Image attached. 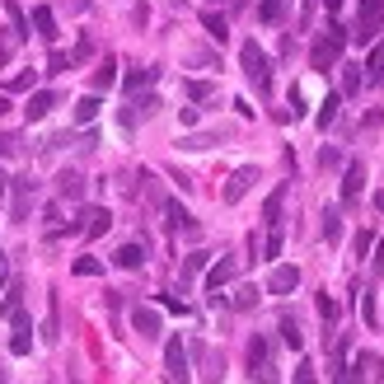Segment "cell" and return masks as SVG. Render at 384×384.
I'll use <instances>...</instances> for the list:
<instances>
[{"label": "cell", "mask_w": 384, "mask_h": 384, "mask_svg": "<svg viewBox=\"0 0 384 384\" xmlns=\"http://www.w3.org/2000/svg\"><path fill=\"white\" fill-rule=\"evenodd\" d=\"M164 375H169V384H188V347H183V337H169L164 342Z\"/></svg>", "instance_id": "277c9868"}, {"label": "cell", "mask_w": 384, "mask_h": 384, "mask_svg": "<svg viewBox=\"0 0 384 384\" xmlns=\"http://www.w3.org/2000/svg\"><path fill=\"white\" fill-rule=\"evenodd\" d=\"M0 262H5V258H0Z\"/></svg>", "instance_id": "680465c9"}, {"label": "cell", "mask_w": 384, "mask_h": 384, "mask_svg": "<svg viewBox=\"0 0 384 384\" xmlns=\"http://www.w3.org/2000/svg\"><path fill=\"white\" fill-rule=\"evenodd\" d=\"M337 108H342V94H328V99H324V108H319V127H333Z\"/></svg>", "instance_id": "d590c367"}, {"label": "cell", "mask_w": 384, "mask_h": 384, "mask_svg": "<svg viewBox=\"0 0 384 384\" xmlns=\"http://www.w3.org/2000/svg\"><path fill=\"white\" fill-rule=\"evenodd\" d=\"M155 113H159V99H155V94H141V99H127V108L117 113V122L131 131L141 117H155Z\"/></svg>", "instance_id": "9c48e42d"}, {"label": "cell", "mask_w": 384, "mask_h": 384, "mask_svg": "<svg viewBox=\"0 0 384 384\" xmlns=\"http://www.w3.org/2000/svg\"><path fill=\"white\" fill-rule=\"evenodd\" d=\"M33 197H38V183L33 179H14V221H24L33 211Z\"/></svg>", "instance_id": "9a60e30c"}, {"label": "cell", "mask_w": 384, "mask_h": 384, "mask_svg": "<svg viewBox=\"0 0 384 384\" xmlns=\"http://www.w3.org/2000/svg\"><path fill=\"white\" fill-rule=\"evenodd\" d=\"M14 28H0V66H10V56H14Z\"/></svg>", "instance_id": "ab89813d"}, {"label": "cell", "mask_w": 384, "mask_h": 384, "mask_svg": "<svg viewBox=\"0 0 384 384\" xmlns=\"http://www.w3.org/2000/svg\"><path fill=\"white\" fill-rule=\"evenodd\" d=\"M99 272H103L99 258H76V277H99Z\"/></svg>", "instance_id": "ee69618b"}, {"label": "cell", "mask_w": 384, "mask_h": 384, "mask_svg": "<svg viewBox=\"0 0 384 384\" xmlns=\"http://www.w3.org/2000/svg\"><path fill=\"white\" fill-rule=\"evenodd\" d=\"M10 352H19V357L33 352V319H28L24 309L10 314Z\"/></svg>", "instance_id": "52a82bcc"}, {"label": "cell", "mask_w": 384, "mask_h": 384, "mask_svg": "<svg viewBox=\"0 0 384 384\" xmlns=\"http://www.w3.org/2000/svg\"><path fill=\"white\" fill-rule=\"evenodd\" d=\"M206 267H211V253H202V249H197V253H188V258H183V282L202 277Z\"/></svg>", "instance_id": "603a6c76"}, {"label": "cell", "mask_w": 384, "mask_h": 384, "mask_svg": "<svg viewBox=\"0 0 384 384\" xmlns=\"http://www.w3.org/2000/svg\"><path fill=\"white\" fill-rule=\"evenodd\" d=\"M192 352H197L202 365H206V384H221V380H225V357H221V352H211V347H202V342H197Z\"/></svg>", "instance_id": "2e32d148"}, {"label": "cell", "mask_w": 384, "mask_h": 384, "mask_svg": "<svg viewBox=\"0 0 384 384\" xmlns=\"http://www.w3.org/2000/svg\"><path fill=\"white\" fill-rule=\"evenodd\" d=\"M324 239H328V244H337V239H342V216H337L333 206L324 211Z\"/></svg>", "instance_id": "4dcf8cb0"}, {"label": "cell", "mask_w": 384, "mask_h": 384, "mask_svg": "<svg viewBox=\"0 0 384 384\" xmlns=\"http://www.w3.org/2000/svg\"><path fill=\"white\" fill-rule=\"evenodd\" d=\"M5 183H10V179H5V174H0V197H5Z\"/></svg>", "instance_id": "9f6ffc18"}, {"label": "cell", "mask_w": 384, "mask_h": 384, "mask_svg": "<svg viewBox=\"0 0 384 384\" xmlns=\"http://www.w3.org/2000/svg\"><path fill=\"white\" fill-rule=\"evenodd\" d=\"M179 146L183 150H211V146H221V131H211V136H183Z\"/></svg>", "instance_id": "1f68e13d"}, {"label": "cell", "mask_w": 384, "mask_h": 384, "mask_svg": "<svg viewBox=\"0 0 384 384\" xmlns=\"http://www.w3.org/2000/svg\"><path fill=\"white\" fill-rule=\"evenodd\" d=\"M295 286H300V267L277 262V267H272V277H267V291H272V295H291Z\"/></svg>", "instance_id": "30bf717a"}, {"label": "cell", "mask_w": 384, "mask_h": 384, "mask_svg": "<svg viewBox=\"0 0 384 384\" xmlns=\"http://www.w3.org/2000/svg\"><path fill=\"white\" fill-rule=\"evenodd\" d=\"M361 319H365V324H370V328H375V324H380V309H375V295H370V291H365V295H361Z\"/></svg>", "instance_id": "b9f144b4"}, {"label": "cell", "mask_w": 384, "mask_h": 384, "mask_svg": "<svg viewBox=\"0 0 384 384\" xmlns=\"http://www.w3.org/2000/svg\"><path fill=\"white\" fill-rule=\"evenodd\" d=\"M33 84H38V76H33V71H19V76L10 80V84H5V89H10V94H28V89H33Z\"/></svg>", "instance_id": "74e56055"}, {"label": "cell", "mask_w": 384, "mask_h": 384, "mask_svg": "<svg viewBox=\"0 0 384 384\" xmlns=\"http://www.w3.org/2000/svg\"><path fill=\"white\" fill-rule=\"evenodd\" d=\"M0 384H10V375H5V365H0Z\"/></svg>", "instance_id": "6f0895ef"}, {"label": "cell", "mask_w": 384, "mask_h": 384, "mask_svg": "<svg viewBox=\"0 0 384 384\" xmlns=\"http://www.w3.org/2000/svg\"><path fill=\"white\" fill-rule=\"evenodd\" d=\"M282 342H286V347H295V352L305 347V333H300V324H295V314H282Z\"/></svg>", "instance_id": "d4e9b609"}, {"label": "cell", "mask_w": 384, "mask_h": 384, "mask_svg": "<svg viewBox=\"0 0 384 384\" xmlns=\"http://www.w3.org/2000/svg\"><path fill=\"white\" fill-rule=\"evenodd\" d=\"M202 24H206V33H211L216 43H225V38H230V24H225L221 14H202Z\"/></svg>", "instance_id": "e575fe53"}, {"label": "cell", "mask_w": 384, "mask_h": 384, "mask_svg": "<svg viewBox=\"0 0 384 384\" xmlns=\"http://www.w3.org/2000/svg\"><path fill=\"white\" fill-rule=\"evenodd\" d=\"M282 202H286V183H282V188H272V197L262 202V225H267V230L282 225Z\"/></svg>", "instance_id": "d6986e66"}, {"label": "cell", "mask_w": 384, "mask_h": 384, "mask_svg": "<svg viewBox=\"0 0 384 384\" xmlns=\"http://www.w3.org/2000/svg\"><path fill=\"white\" fill-rule=\"evenodd\" d=\"M282 14H286V0H262V5H258V19H262V24H277Z\"/></svg>", "instance_id": "f546056e"}, {"label": "cell", "mask_w": 384, "mask_h": 384, "mask_svg": "<svg viewBox=\"0 0 384 384\" xmlns=\"http://www.w3.org/2000/svg\"><path fill=\"white\" fill-rule=\"evenodd\" d=\"M76 384H80V380H76Z\"/></svg>", "instance_id": "91938a15"}, {"label": "cell", "mask_w": 384, "mask_h": 384, "mask_svg": "<svg viewBox=\"0 0 384 384\" xmlns=\"http://www.w3.org/2000/svg\"><path fill=\"white\" fill-rule=\"evenodd\" d=\"M361 71H370V84H380V89H384V43L370 47V61H365Z\"/></svg>", "instance_id": "7402d4cb"}, {"label": "cell", "mask_w": 384, "mask_h": 384, "mask_svg": "<svg viewBox=\"0 0 384 384\" xmlns=\"http://www.w3.org/2000/svg\"><path fill=\"white\" fill-rule=\"evenodd\" d=\"M370 244H375V234H370V230H361L357 239H352V258H365V253H370Z\"/></svg>", "instance_id": "7dc6e473"}, {"label": "cell", "mask_w": 384, "mask_h": 384, "mask_svg": "<svg viewBox=\"0 0 384 384\" xmlns=\"http://www.w3.org/2000/svg\"><path fill=\"white\" fill-rule=\"evenodd\" d=\"M324 5H328V14H337V10H342V0H324Z\"/></svg>", "instance_id": "f5cc1de1"}, {"label": "cell", "mask_w": 384, "mask_h": 384, "mask_svg": "<svg viewBox=\"0 0 384 384\" xmlns=\"http://www.w3.org/2000/svg\"><path fill=\"white\" fill-rule=\"evenodd\" d=\"M33 28H38L43 38H52V43H56V14H52L47 5H38V10H33Z\"/></svg>", "instance_id": "cb8c5ba5"}, {"label": "cell", "mask_w": 384, "mask_h": 384, "mask_svg": "<svg viewBox=\"0 0 384 384\" xmlns=\"http://www.w3.org/2000/svg\"><path fill=\"white\" fill-rule=\"evenodd\" d=\"M384 380V361L375 352H357L352 361V384H380Z\"/></svg>", "instance_id": "ba28073f"}, {"label": "cell", "mask_w": 384, "mask_h": 384, "mask_svg": "<svg viewBox=\"0 0 384 384\" xmlns=\"http://www.w3.org/2000/svg\"><path fill=\"white\" fill-rule=\"evenodd\" d=\"M370 272H375V277H384V239L375 244V262H370Z\"/></svg>", "instance_id": "f907efd6"}, {"label": "cell", "mask_w": 384, "mask_h": 384, "mask_svg": "<svg viewBox=\"0 0 384 384\" xmlns=\"http://www.w3.org/2000/svg\"><path fill=\"white\" fill-rule=\"evenodd\" d=\"M258 183V164H244V169H234L230 174V183L221 188V202L225 206H234V202H244V192Z\"/></svg>", "instance_id": "8992f818"}, {"label": "cell", "mask_w": 384, "mask_h": 384, "mask_svg": "<svg viewBox=\"0 0 384 384\" xmlns=\"http://www.w3.org/2000/svg\"><path fill=\"white\" fill-rule=\"evenodd\" d=\"M56 197L80 202V197H84V174H80V169H61V174H56Z\"/></svg>", "instance_id": "4fadbf2b"}, {"label": "cell", "mask_w": 384, "mask_h": 384, "mask_svg": "<svg viewBox=\"0 0 384 384\" xmlns=\"http://www.w3.org/2000/svg\"><path fill=\"white\" fill-rule=\"evenodd\" d=\"M361 188H365V164L352 159V164H347V174H342V202H357Z\"/></svg>", "instance_id": "5bb4252c"}, {"label": "cell", "mask_w": 384, "mask_h": 384, "mask_svg": "<svg viewBox=\"0 0 384 384\" xmlns=\"http://www.w3.org/2000/svg\"><path fill=\"white\" fill-rule=\"evenodd\" d=\"M258 305V286H239L234 291V309H253Z\"/></svg>", "instance_id": "60d3db41"}, {"label": "cell", "mask_w": 384, "mask_h": 384, "mask_svg": "<svg viewBox=\"0 0 384 384\" xmlns=\"http://www.w3.org/2000/svg\"><path fill=\"white\" fill-rule=\"evenodd\" d=\"M183 89H188V99H192V103H202V99H211V94H216V84H211V80H188Z\"/></svg>", "instance_id": "d6a6232c"}, {"label": "cell", "mask_w": 384, "mask_h": 384, "mask_svg": "<svg viewBox=\"0 0 384 384\" xmlns=\"http://www.w3.org/2000/svg\"><path fill=\"white\" fill-rule=\"evenodd\" d=\"M113 262H117V267H127V272H136V267L146 262V249H141V244H122V249L113 253Z\"/></svg>", "instance_id": "44dd1931"}, {"label": "cell", "mask_w": 384, "mask_h": 384, "mask_svg": "<svg viewBox=\"0 0 384 384\" xmlns=\"http://www.w3.org/2000/svg\"><path fill=\"white\" fill-rule=\"evenodd\" d=\"M314 305H319V319H324V324H337V300L328 295V291H319V300H314Z\"/></svg>", "instance_id": "8d00e7d4"}, {"label": "cell", "mask_w": 384, "mask_h": 384, "mask_svg": "<svg viewBox=\"0 0 384 384\" xmlns=\"http://www.w3.org/2000/svg\"><path fill=\"white\" fill-rule=\"evenodd\" d=\"M0 113H10V99H5V94H0Z\"/></svg>", "instance_id": "db71d44e"}, {"label": "cell", "mask_w": 384, "mask_h": 384, "mask_svg": "<svg viewBox=\"0 0 384 384\" xmlns=\"http://www.w3.org/2000/svg\"><path fill=\"white\" fill-rule=\"evenodd\" d=\"M5 14H10V24H14V38L24 43V38H28V19L19 14V5H14V0H5Z\"/></svg>", "instance_id": "836d02e7"}, {"label": "cell", "mask_w": 384, "mask_h": 384, "mask_svg": "<svg viewBox=\"0 0 384 384\" xmlns=\"http://www.w3.org/2000/svg\"><path fill=\"white\" fill-rule=\"evenodd\" d=\"M89 56H94V38H80V47L71 52V61H76V66H84Z\"/></svg>", "instance_id": "c3c4849f"}, {"label": "cell", "mask_w": 384, "mask_h": 384, "mask_svg": "<svg viewBox=\"0 0 384 384\" xmlns=\"http://www.w3.org/2000/svg\"><path fill=\"white\" fill-rule=\"evenodd\" d=\"M131 328L141 337H159L164 333V324H159V309H150V305H131Z\"/></svg>", "instance_id": "8fae6325"}, {"label": "cell", "mask_w": 384, "mask_h": 384, "mask_svg": "<svg viewBox=\"0 0 384 384\" xmlns=\"http://www.w3.org/2000/svg\"><path fill=\"white\" fill-rule=\"evenodd\" d=\"M361 80H365V76H361V66H342V94H357Z\"/></svg>", "instance_id": "f35d334b"}, {"label": "cell", "mask_w": 384, "mask_h": 384, "mask_svg": "<svg viewBox=\"0 0 384 384\" xmlns=\"http://www.w3.org/2000/svg\"><path fill=\"white\" fill-rule=\"evenodd\" d=\"M14 309H24V286H19V282L5 286V300H0V314H5V319H10Z\"/></svg>", "instance_id": "484cf974"}, {"label": "cell", "mask_w": 384, "mask_h": 384, "mask_svg": "<svg viewBox=\"0 0 384 384\" xmlns=\"http://www.w3.org/2000/svg\"><path fill=\"white\" fill-rule=\"evenodd\" d=\"M113 80H117V61H113V56H103L99 71H94V94H99V89H108Z\"/></svg>", "instance_id": "83f0119b"}, {"label": "cell", "mask_w": 384, "mask_h": 384, "mask_svg": "<svg viewBox=\"0 0 384 384\" xmlns=\"http://www.w3.org/2000/svg\"><path fill=\"white\" fill-rule=\"evenodd\" d=\"M234 272H239V262H234V258H216V262L206 267V291H221V286H230Z\"/></svg>", "instance_id": "7c38bea8"}, {"label": "cell", "mask_w": 384, "mask_h": 384, "mask_svg": "<svg viewBox=\"0 0 384 384\" xmlns=\"http://www.w3.org/2000/svg\"><path fill=\"white\" fill-rule=\"evenodd\" d=\"M19 146H24V141H19L14 131H5V136H0V155H5V159H10V155H19Z\"/></svg>", "instance_id": "681fc988"}, {"label": "cell", "mask_w": 384, "mask_h": 384, "mask_svg": "<svg viewBox=\"0 0 384 384\" xmlns=\"http://www.w3.org/2000/svg\"><path fill=\"white\" fill-rule=\"evenodd\" d=\"M375 206H380V211H384V192H375Z\"/></svg>", "instance_id": "11a10c76"}, {"label": "cell", "mask_w": 384, "mask_h": 384, "mask_svg": "<svg viewBox=\"0 0 384 384\" xmlns=\"http://www.w3.org/2000/svg\"><path fill=\"white\" fill-rule=\"evenodd\" d=\"M342 47H347V28L333 24L314 47H309V66H314V71H333L337 61H342Z\"/></svg>", "instance_id": "6da1fadb"}, {"label": "cell", "mask_w": 384, "mask_h": 384, "mask_svg": "<svg viewBox=\"0 0 384 384\" xmlns=\"http://www.w3.org/2000/svg\"><path fill=\"white\" fill-rule=\"evenodd\" d=\"M164 221H169V230H192V225H197V221L188 216V206H183V202H174V197L164 202Z\"/></svg>", "instance_id": "ffe728a7"}, {"label": "cell", "mask_w": 384, "mask_h": 384, "mask_svg": "<svg viewBox=\"0 0 384 384\" xmlns=\"http://www.w3.org/2000/svg\"><path fill=\"white\" fill-rule=\"evenodd\" d=\"M291 384H319V370H314V361H300L295 365V380Z\"/></svg>", "instance_id": "7bdbcfd3"}, {"label": "cell", "mask_w": 384, "mask_h": 384, "mask_svg": "<svg viewBox=\"0 0 384 384\" xmlns=\"http://www.w3.org/2000/svg\"><path fill=\"white\" fill-rule=\"evenodd\" d=\"M239 61H244V76L253 80V89H258V94H267V89H272V61H267V52L249 38V43L239 47Z\"/></svg>", "instance_id": "7a4b0ae2"}, {"label": "cell", "mask_w": 384, "mask_h": 384, "mask_svg": "<svg viewBox=\"0 0 384 384\" xmlns=\"http://www.w3.org/2000/svg\"><path fill=\"white\" fill-rule=\"evenodd\" d=\"M155 76H159L155 66H141V71H131V76H127V94H136V89H146V84H155Z\"/></svg>", "instance_id": "f1b7e54d"}, {"label": "cell", "mask_w": 384, "mask_h": 384, "mask_svg": "<svg viewBox=\"0 0 384 384\" xmlns=\"http://www.w3.org/2000/svg\"><path fill=\"white\" fill-rule=\"evenodd\" d=\"M99 108H103L99 94H84V99L76 103V122H80V127H84V122H94V117H99Z\"/></svg>", "instance_id": "4316f807"}, {"label": "cell", "mask_w": 384, "mask_h": 384, "mask_svg": "<svg viewBox=\"0 0 384 384\" xmlns=\"http://www.w3.org/2000/svg\"><path fill=\"white\" fill-rule=\"evenodd\" d=\"M384 28V0H361V19H357V43H375V33Z\"/></svg>", "instance_id": "3957f363"}, {"label": "cell", "mask_w": 384, "mask_h": 384, "mask_svg": "<svg viewBox=\"0 0 384 384\" xmlns=\"http://www.w3.org/2000/svg\"><path fill=\"white\" fill-rule=\"evenodd\" d=\"M66 10H71V14H84V10H89V0H66Z\"/></svg>", "instance_id": "816d5d0a"}, {"label": "cell", "mask_w": 384, "mask_h": 384, "mask_svg": "<svg viewBox=\"0 0 384 384\" xmlns=\"http://www.w3.org/2000/svg\"><path fill=\"white\" fill-rule=\"evenodd\" d=\"M52 108H56V89H38L33 99H28V108H24V117L28 122H43Z\"/></svg>", "instance_id": "e0dca14e"}, {"label": "cell", "mask_w": 384, "mask_h": 384, "mask_svg": "<svg viewBox=\"0 0 384 384\" xmlns=\"http://www.w3.org/2000/svg\"><path fill=\"white\" fill-rule=\"evenodd\" d=\"M113 230V211L108 206H84L76 221V234H84V239H99V234Z\"/></svg>", "instance_id": "5b68a950"}, {"label": "cell", "mask_w": 384, "mask_h": 384, "mask_svg": "<svg viewBox=\"0 0 384 384\" xmlns=\"http://www.w3.org/2000/svg\"><path fill=\"white\" fill-rule=\"evenodd\" d=\"M262 258H282V225L267 230V244H262Z\"/></svg>", "instance_id": "f6af8a7d"}, {"label": "cell", "mask_w": 384, "mask_h": 384, "mask_svg": "<svg viewBox=\"0 0 384 384\" xmlns=\"http://www.w3.org/2000/svg\"><path fill=\"white\" fill-rule=\"evenodd\" d=\"M76 61H71V52H52V61H47V71L52 76H61V71H71Z\"/></svg>", "instance_id": "bcb514c9"}, {"label": "cell", "mask_w": 384, "mask_h": 384, "mask_svg": "<svg viewBox=\"0 0 384 384\" xmlns=\"http://www.w3.org/2000/svg\"><path fill=\"white\" fill-rule=\"evenodd\" d=\"M249 365H253V375H262V380L272 384V365H267V337H253V342H249Z\"/></svg>", "instance_id": "ac0fdd59"}]
</instances>
